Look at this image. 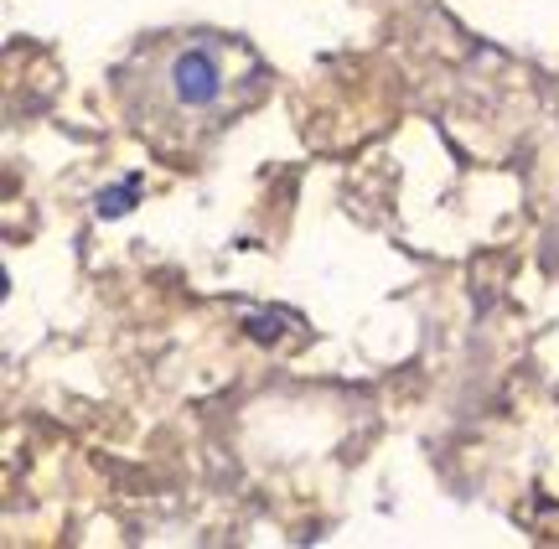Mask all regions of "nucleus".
Masks as SVG:
<instances>
[{"label": "nucleus", "instance_id": "1", "mask_svg": "<svg viewBox=\"0 0 559 549\" xmlns=\"http://www.w3.org/2000/svg\"><path fill=\"white\" fill-rule=\"evenodd\" d=\"M223 58L218 47L207 41H177L166 47L156 62H151V94H156L177 120H192V115H207L213 104L223 99Z\"/></svg>", "mask_w": 559, "mask_h": 549}, {"label": "nucleus", "instance_id": "3", "mask_svg": "<svg viewBox=\"0 0 559 549\" xmlns=\"http://www.w3.org/2000/svg\"><path fill=\"white\" fill-rule=\"evenodd\" d=\"M285 322H290V317H280V311H254V317H243V337L270 347L285 337Z\"/></svg>", "mask_w": 559, "mask_h": 549}, {"label": "nucleus", "instance_id": "2", "mask_svg": "<svg viewBox=\"0 0 559 549\" xmlns=\"http://www.w3.org/2000/svg\"><path fill=\"white\" fill-rule=\"evenodd\" d=\"M140 198V177H124L120 187H104L99 192V218H124Z\"/></svg>", "mask_w": 559, "mask_h": 549}]
</instances>
